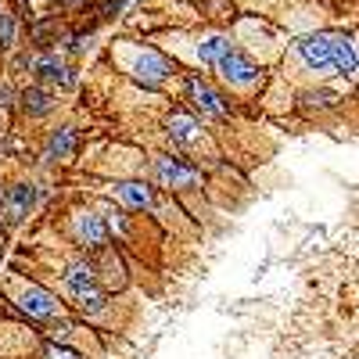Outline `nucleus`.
I'll use <instances>...</instances> for the list:
<instances>
[{
    "label": "nucleus",
    "instance_id": "obj_1",
    "mask_svg": "<svg viewBox=\"0 0 359 359\" xmlns=\"http://www.w3.org/2000/svg\"><path fill=\"white\" fill-rule=\"evenodd\" d=\"M298 54H302V62H306L313 72L334 69V43H331V33H316V36L298 40Z\"/></svg>",
    "mask_w": 359,
    "mask_h": 359
},
{
    "label": "nucleus",
    "instance_id": "obj_2",
    "mask_svg": "<svg viewBox=\"0 0 359 359\" xmlns=\"http://www.w3.org/2000/svg\"><path fill=\"white\" fill-rule=\"evenodd\" d=\"M216 69L223 72V79L226 83H233V86H255L259 83V69L248 62V57L241 54V50H226L223 57H219V62H216Z\"/></svg>",
    "mask_w": 359,
    "mask_h": 359
},
{
    "label": "nucleus",
    "instance_id": "obj_3",
    "mask_svg": "<svg viewBox=\"0 0 359 359\" xmlns=\"http://www.w3.org/2000/svg\"><path fill=\"white\" fill-rule=\"evenodd\" d=\"M187 94H191V101L198 104V111L201 115H212V118H226V111H230V104L223 101V94H216L212 86H208L201 76H191L187 79Z\"/></svg>",
    "mask_w": 359,
    "mask_h": 359
},
{
    "label": "nucleus",
    "instance_id": "obj_4",
    "mask_svg": "<svg viewBox=\"0 0 359 359\" xmlns=\"http://www.w3.org/2000/svg\"><path fill=\"white\" fill-rule=\"evenodd\" d=\"M155 176L162 180L165 187H194L198 184V172L191 165H184V162L169 158V155H158L155 158Z\"/></svg>",
    "mask_w": 359,
    "mask_h": 359
},
{
    "label": "nucleus",
    "instance_id": "obj_5",
    "mask_svg": "<svg viewBox=\"0 0 359 359\" xmlns=\"http://www.w3.org/2000/svg\"><path fill=\"white\" fill-rule=\"evenodd\" d=\"M76 241L86 248V252H101L108 245V226L101 223V216H76Z\"/></svg>",
    "mask_w": 359,
    "mask_h": 359
},
{
    "label": "nucleus",
    "instance_id": "obj_6",
    "mask_svg": "<svg viewBox=\"0 0 359 359\" xmlns=\"http://www.w3.org/2000/svg\"><path fill=\"white\" fill-rule=\"evenodd\" d=\"M169 72H172V69H169V62H165L162 54H155V50H144V54L137 57V65H133V76H137L140 83H147V86L162 83Z\"/></svg>",
    "mask_w": 359,
    "mask_h": 359
},
{
    "label": "nucleus",
    "instance_id": "obj_7",
    "mask_svg": "<svg viewBox=\"0 0 359 359\" xmlns=\"http://www.w3.org/2000/svg\"><path fill=\"white\" fill-rule=\"evenodd\" d=\"M29 69H33L40 79H47V83H57V86H72L76 83V76H72V69H65L57 57H50V54H40V57H33L29 62Z\"/></svg>",
    "mask_w": 359,
    "mask_h": 359
},
{
    "label": "nucleus",
    "instance_id": "obj_8",
    "mask_svg": "<svg viewBox=\"0 0 359 359\" xmlns=\"http://www.w3.org/2000/svg\"><path fill=\"white\" fill-rule=\"evenodd\" d=\"M29 316H36V320H47L57 313V302H54V294L43 291V287H25L22 291V302H18Z\"/></svg>",
    "mask_w": 359,
    "mask_h": 359
},
{
    "label": "nucleus",
    "instance_id": "obj_9",
    "mask_svg": "<svg viewBox=\"0 0 359 359\" xmlns=\"http://www.w3.org/2000/svg\"><path fill=\"white\" fill-rule=\"evenodd\" d=\"M331 43H334V72L341 76H352L359 69V54L352 47V40L345 33H331Z\"/></svg>",
    "mask_w": 359,
    "mask_h": 359
},
{
    "label": "nucleus",
    "instance_id": "obj_10",
    "mask_svg": "<svg viewBox=\"0 0 359 359\" xmlns=\"http://www.w3.org/2000/svg\"><path fill=\"white\" fill-rule=\"evenodd\" d=\"M36 201V191L29 187V184H15L11 191H8V219L11 223H18L25 212H29V205Z\"/></svg>",
    "mask_w": 359,
    "mask_h": 359
},
{
    "label": "nucleus",
    "instance_id": "obj_11",
    "mask_svg": "<svg viewBox=\"0 0 359 359\" xmlns=\"http://www.w3.org/2000/svg\"><path fill=\"white\" fill-rule=\"evenodd\" d=\"M118 191V198H123V205H130V208H151V187L147 184H137V180H126V184H118L115 187Z\"/></svg>",
    "mask_w": 359,
    "mask_h": 359
},
{
    "label": "nucleus",
    "instance_id": "obj_12",
    "mask_svg": "<svg viewBox=\"0 0 359 359\" xmlns=\"http://www.w3.org/2000/svg\"><path fill=\"white\" fill-rule=\"evenodd\" d=\"M97 280H94V262H86V259H79V262H72L69 269H65V287L76 294V291H83V287H94Z\"/></svg>",
    "mask_w": 359,
    "mask_h": 359
},
{
    "label": "nucleus",
    "instance_id": "obj_13",
    "mask_svg": "<svg viewBox=\"0 0 359 359\" xmlns=\"http://www.w3.org/2000/svg\"><path fill=\"white\" fill-rule=\"evenodd\" d=\"M22 108H25V115H47L54 108V94L43 86H29L22 94Z\"/></svg>",
    "mask_w": 359,
    "mask_h": 359
},
{
    "label": "nucleus",
    "instance_id": "obj_14",
    "mask_svg": "<svg viewBox=\"0 0 359 359\" xmlns=\"http://www.w3.org/2000/svg\"><path fill=\"white\" fill-rule=\"evenodd\" d=\"M169 137H172L176 144L187 147V144H194V140L201 137V126L194 123L191 115H172V118H169Z\"/></svg>",
    "mask_w": 359,
    "mask_h": 359
},
{
    "label": "nucleus",
    "instance_id": "obj_15",
    "mask_svg": "<svg viewBox=\"0 0 359 359\" xmlns=\"http://www.w3.org/2000/svg\"><path fill=\"white\" fill-rule=\"evenodd\" d=\"M76 306H79V313H101L108 306V291H101L97 284L83 287V291H76Z\"/></svg>",
    "mask_w": 359,
    "mask_h": 359
},
{
    "label": "nucleus",
    "instance_id": "obj_16",
    "mask_svg": "<svg viewBox=\"0 0 359 359\" xmlns=\"http://www.w3.org/2000/svg\"><path fill=\"white\" fill-rule=\"evenodd\" d=\"M76 151V133L65 126V130H57L54 137H50V144H47V155L50 158H69Z\"/></svg>",
    "mask_w": 359,
    "mask_h": 359
},
{
    "label": "nucleus",
    "instance_id": "obj_17",
    "mask_svg": "<svg viewBox=\"0 0 359 359\" xmlns=\"http://www.w3.org/2000/svg\"><path fill=\"white\" fill-rule=\"evenodd\" d=\"M226 50H230V43H226L223 36H208L205 43H198V57H201L205 65H216Z\"/></svg>",
    "mask_w": 359,
    "mask_h": 359
},
{
    "label": "nucleus",
    "instance_id": "obj_18",
    "mask_svg": "<svg viewBox=\"0 0 359 359\" xmlns=\"http://www.w3.org/2000/svg\"><path fill=\"white\" fill-rule=\"evenodd\" d=\"M302 108H306V111H327V108H338V94H331V90L302 94Z\"/></svg>",
    "mask_w": 359,
    "mask_h": 359
},
{
    "label": "nucleus",
    "instance_id": "obj_19",
    "mask_svg": "<svg viewBox=\"0 0 359 359\" xmlns=\"http://www.w3.org/2000/svg\"><path fill=\"white\" fill-rule=\"evenodd\" d=\"M11 40H15V22L11 15H0V47H11Z\"/></svg>",
    "mask_w": 359,
    "mask_h": 359
},
{
    "label": "nucleus",
    "instance_id": "obj_20",
    "mask_svg": "<svg viewBox=\"0 0 359 359\" xmlns=\"http://www.w3.org/2000/svg\"><path fill=\"white\" fill-rule=\"evenodd\" d=\"M47 359H79L72 348H57V345H47Z\"/></svg>",
    "mask_w": 359,
    "mask_h": 359
},
{
    "label": "nucleus",
    "instance_id": "obj_21",
    "mask_svg": "<svg viewBox=\"0 0 359 359\" xmlns=\"http://www.w3.org/2000/svg\"><path fill=\"white\" fill-rule=\"evenodd\" d=\"M8 101H11V90H8V86H0V108H4Z\"/></svg>",
    "mask_w": 359,
    "mask_h": 359
}]
</instances>
